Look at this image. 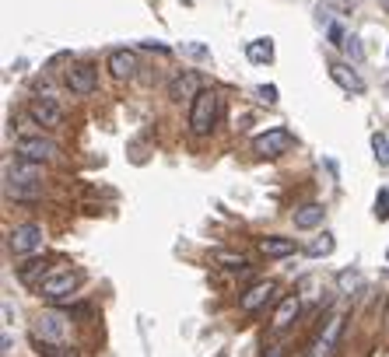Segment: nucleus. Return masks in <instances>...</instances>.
Here are the masks:
<instances>
[{
  "label": "nucleus",
  "instance_id": "obj_25",
  "mask_svg": "<svg viewBox=\"0 0 389 357\" xmlns=\"http://www.w3.org/2000/svg\"><path fill=\"white\" fill-rule=\"evenodd\" d=\"M256 98L259 102H266V105H277V88H274V84H259Z\"/></svg>",
  "mask_w": 389,
  "mask_h": 357
},
{
  "label": "nucleus",
  "instance_id": "obj_3",
  "mask_svg": "<svg viewBox=\"0 0 389 357\" xmlns=\"http://www.w3.org/2000/svg\"><path fill=\"white\" fill-rule=\"evenodd\" d=\"M43 242H46V232H43V224H36V221L14 224V228L7 232V249H11L14 256H28V252L43 249Z\"/></svg>",
  "mask_w": 389,
  "mask_h": 357
},
{
  "label": "nucleus",
  "instance_id": "obj_20",
  "mask_svg": "<svg viewBox=\"0 0 389 357\" xmlns=\"http://www.w3.org/2000/svg\"><path fill=\"white\" fill-rule=\"evenodd\" d=\"M337 287H341L344 294H358V291L365 287V277H361L358 270H341V274H337Z\"/></svg>",
  "mask_w": 389,
  "mask_h": 357
},
{
  "label": "nucleus",
  "instance_id": "obj_7",
  "mask_svg": "<svg viewBox=\"0 0 389 357\" xmlns=\"http://www.w3.org/2000/svg\"><path fill=\"white\" fill-rule=\"evenodd\" d=\"M18 158L32 161V165H46V161L56 158V144L46 140V137H21L18 140Z\"/></svg>",
  "mask_w": 389,
  "mask_h": 357
},
{
  "label": "nucleus",
  "instance_id": "obj_16",
  "mask_svg": "<svg viewBox=\"0 0 389 357\" xmlns=\"http://www.w3.org/2000/svg\"><path fill=\"white\" fill-rule=\"evenodd\" d=\"M323 207L319 203H305V207H299L295 210V228H319L323 224Z\"/></svg>",
  "mask_w": 389,
  "mask_h": 357
},
{
  "label": "nucleus",
  "instance_id": "obj_2",
  "mask_svg": "<svg viewBox=\"0 0 389 357\" xmlns=\"http://www.w3.org/2000/svg\"><path fill=\"white\" fill-rule=\"evenodd\" d=\"M217 113H221V98L214 88H204L200 95H193V109H190V130L193 137H207L214 130Z\"/></svg>",
  "mask_w": 389,
  "mask_h": 357
},
{
  "label": "nucleus",
  "instance_id": "obj_24",
  "mask_svg": "<svg viewBox=\"0 0 389 357\" xmlns=\"http://www.w3.org/2000/svg\"><path fill=\"white\" fill-rule=\"evenodd\" d=\"M375 217H379V221H389V190H379V193H375Z\"/></svg>",
  "mask_w": 389,
  "mask_h": 357
},
{
  "label": "nucleus",
  "instance_id": "obj_23",
  "mask_svg": "<svg viewBox=\"0 0 389 357\" xmlns=\"http://www.w3.org/2000/svg\"><path fill=\"white\" fill-rule=\"evenodd\" d=\"M179 49H182L186 56H193V60H207V56H211V49H207L204 42H182Z\"/></svg>",
  "mask_w": 389,
  "mask_h": 357
},
{
  "label": "nucleus",
  "instance_id": "obj_12",
  "mask_svg": "<svg viewBox=\"0 0 389 357\" xmlns=\"http://www.w3.org/2000/svg\"><path fill=\"white\" fill-rule=\"evenodd\" d=\"M28 113H32V119H36L39 126H60V123H63V109H60L53 98H43V95L28 105Z\"/></svg>",
  "mask_w": 389,
  "mask_h": 357
},
{
  "label": "nucleus",
  "instance_id": "obj_18",
  "mask_svg": "<svg viewBox=\"0 0 389 357\" xmlns=\"http://www.w3.org/2000/svg\"><path fill=\"white\" fill-rule=\"evenodd\" d=\"M18 277H21V284H36V287H39V284H43L49 274H46V263H43V259H32V263H25V267L18 270Z\"/></svg>",
  "mask_w": 389,
  "mask_h": 357
},
{
  "label": "nucleus",
  "instance_id": "obj_17",
  "mask_svg": "<svg viewBox=\"0 0 389 357\" xmlns=\"http://www.w3.org/2000/svg\"><path fill=\"white\" fill-rule=\"evenodd\" d=\"M246 56L253 60V63H270L274 60V42L270 39H253L246 46Z\"/></svg>",
  "mask_w": 389,
  "mask_h": 357
},
{
  "label": "nucleus",
  "instance_id": "obj_19",
  "mask_svg": "<svg viewBox=\"0 0 389 357\" xmlns=\"http://www.w3.org/2000/svg\"><path fill=\"white\" fill-rule=\"evenodd\" d=\"M333 245H337V242H333V235H326V232H323V235H316L308 245H305V256H312V259H319V256H330V252H333Z\"/></svg>",
  "mask_w": 389,
  "mask_h": 357
},
{
  "label": "nucleus",
  "instance_id": "obj_22",
  "mask_svg": "<svg viewBox=\"0 0 389 357\" xmlns=\"http://www.w3.org/2000/svg\"><path fill=\"white\" fill-rule=\"evenodd\" d=\"M217 263L228 267V270H242V267H246V256H242V252L235 256V252H224V249H221V252H217Z\"/></svg>",
  "mask_w": 389,
  "mask_h": 357
},
{
  "label": "nucleus",
  "instance_id": "obj_27",
  "mask_svg": "<svg viewBox=\"0 0 389 357\" xmlns=\"http://www.w3.org/2000/svg\"><path fill=\"white\" fill-rule=\"evenodd\" d=\"M344 49H347V53H351V56H354V60H361V56H365V49H361V42L354 39V36H347Z\"/></svg>",
  "mask_w": 389,
  "mask_h": 357
},
{
  "label": "nucleus",
  "instance_id": "obj_31",
  "mask_svg": "<svg viewBox=\"0 0 389 357\" xmlns=\"http://www.w3.org/2000/svg\"><path fill=\"white\" fill-rule=\"evenodd\" d=\"M386 263H389V249H386Z\"/></svg>",
  "mask_w": 389,
  "mask_h": 357
},
{
  "label": "nucleus",
  "instance_id": "obj_30",
  "mask_svg": "<svg viewBox=\"0 0 389 357\" xmlns=\"http://www.w3.org/2000/svg\"><path fill=\"white\" fill-rule=\"evenodd\" d=\"M379 4H383V7H389V0H379Z\"/></svg>",
  "mask_w": 389,
  "mask_h": 357
},
{
  "label": "nucleus",
  "instance_id": "obj_29",
  "mask_svg": "<svg viewBox=\"0 0 389 357\" xmlns=\"http://www.w3.org/2000/svg\"><path fill=\"white\" fill-rule=\"evenodd\" d=\"M263 357H284V347H277V343H270V347L263 351Z\"/></svg>",
  "mask_w": 389,
  "mask_h": 357
},
{
  "label": "nucleus",
  "instance_id": "obj_8",
  "mask_svg": "<svg viewBox=\"0 0 389 357\" xmlns=\"http://www.w3.org/2000/svg\"><path fill=\"white\" fill-rule=\"evenodd\" d=\"M67 88H71L74 95H91V91L98 88L95 67H91V63H74V67L67 71Z\"/></svg>",
  "mask_w": 389,
  "mask_h": 357
},
{
  "label": "nucleus",
  "instance_id": "obj_26",
  "mask_svg": "<svg viewBox=\"0 0 389 357\" xmlns=\"http://www.w3.org/2000/svg\"><path fill=\"white\" fill-rule=\"evenodd\" d=\"M330 351H333V347H330V343L319 336V340H312V347H308V354H305V357H326Z\"/></svg>",
  "mask_w": 389,
  "mask_h": 357
},
{
  "label": "nucleus",
  "instance_id": "obj_15",
  "mask_svg": "<svg viewBox=\"0 0 389 357\" xmlns=\"http://www.w3.org/2000/svg\"><path fill=\"white\" fill-rule=\"evenodd\" d=\"M204 91V84H200V78L190 71V74H182V78H175L172 84H169V95L172 98H190V95H200Z\"/></svg>",
  "mask_w": 389,
  "mask_h": 357
},
{
  "label": "nucleus",
  "instance_id": "obj_13",
  "mask_svg": "<svg viewBox=\"0 0 389 357\" xmlns=\"http://www.w3.org/2000/svg\"><path fill=\"white\" fill-rule=\"evenodd\" d=\"M299 312H302V301H299L295 294H288V298H281V305L274 309V319H270V326H274V329H288V326L299 319Z\"/></svg>",
  "mask_w": 389,
  "mask_h": 357
},
{
  "label": "nucleus",
  "instance_id": "obj_11",
  "mask_svg": "<svg viewBox=\"0 0 389 357\" xmlns=\"http://www.w3.org/2000/svg\"><path fill=\"white\" fill-rule=\"evenodd\" d=\"M105 67H109V74L120 81H130L137 74V56L130 53V49H113L109 53V60H105Z\"/></svg>",
  "mask_w": 389,
  "mask_h": 357
},
{
  "label": "nucleus",
  "instance_id": "obj_14",
  "mask_svg": "<svg viewBox=\"0 0 389 357\" xmlns=\"http://www.w3.org/2000/svg\"><path fill=\"white\" fill-rule=\"evenodd\" d=\"M259 252H263L266 259H284V256L295 252V242H291V238H281V235L263 238V242H259Z\"/></svg>",
  "mask_w": 389,
  "mask_h": 357
},
{
  "label": "nucleus",
  "instance_id": "obj_1",
  "mask_svg": "<svg viewBox=\"0 0 389 357\" xmlns=\"http://www.w3.org/2000/svg\"><path fill=\"white\" fill-rule=\"evenodd\" d=\"M43 179H39V165H32V161H21L18 165H7L4 168V193L14 200H36L43 193V186H39Z\"/></svg>",
  "mask_w": 389,
  "mask_h": 357
},
{
  "label": "nucleus",
  "instance_id": "obj_9",
  "mask_svg": "<svg viewBox=\"0 0 389 357\" xmlns=\"http://www.w3.org/2000/svg\"><path fill=\"white\" fill-rule=\"evenodd\" d=\"M274 291H277V287H274L270 280H263V284H253V287H249V291L239 298V309H242L246 316H253V312H259V309H263V305L274 298Z\"/></svg>",
  "mask_w": 389,
  "mask_h": 357
},
{
  "label": "nucleus",
  "instance_id": "obj_28",
  "mask_svg": "<svg viewBox=\"0 0 389 357\" xmlns=\"http://www.w3.org/2000/svg\"><path fill=\"white\" fill-rule=\"evenodd\" d=\"M330 42H333V46H344L347 42V32L341 25H330Z\"/></svg>",
  "mask_w": 389,
  "mask_h": 357
},
{
  "label": "nucleus",
  "instance_id": "obj_21",
  "mask_svg": "<svg viewBox=\"0 0 389 357\" xmlns=\"http://www.w3.org/2000/svg\"><path fill=\"white\" fill-rule=\"evenodd\" d=\"M372 155L379 165H389V137L386 133H372Z\"/></svg>",
  "mask_w": 389,
  "mask_h": 357
},
{
  "label": "nucleus",
  "instance_id": "obj_5",
  "mask_svg": "<svg viewBox=\"0 0 389 357\" xmlns=\"http://www.w3.org/2000/svg\"><path fill=\"white\" fill-rule=\"evenodd\" d=\"M78 284L81 277L78 274H71V270H63V274H49V277L39 284V294H43L46 301H71L74 294H78Z\"/></svg>",
  "mask_w": 389,
  "mask_h": 357
},
{
  "label": "nucleus",
  "instance_id": "obj_4",
  "mask_svg": "<svg viewBox=\"0 0 389 357\" xmlns=\"http://www.w3.org/2000/svg\"><path fill=\"white\" fill-rule=\"evenodd\" d=\"M291 148H295V137H291V130H284V126H274V130L259 133L256 140H253V151H256L259 158H281V155H288Z\"/></svg>",
  "mask_w": 389,
  "mask_h": 357
},
{
  "label": "nucleus",
  "instance_id": "obj_10",
  "mask_svg": "<svg viewBox=\"0 0 389 357\" xmlns=\"http://www.w3.org/2000/svg\"><path fill=\"white\" fill-rule=\"evenodd\" d=\"M330 78H333L337 88H344L347 95H365V81L358 78V71L347 67V63H330Z\"/></svg>",
  "mask_w": 389,
  "mask_h": 357
},
{
  "label": "nucleus",
  "instance_id": "obj_6",
  "mask_svg": "<svg viewBox=\"0 0 389 357\" xmlns=\"http://www.w3.org/2000/svg\"><path fill=\"white\" fill-rule=\"evenodd\" d=\"M32 333H36V343H63L71 336V322L60 312H43Z\"/></svg>",
  "mask_w": 389,
  "mask_h": 357
}]
</instances>
